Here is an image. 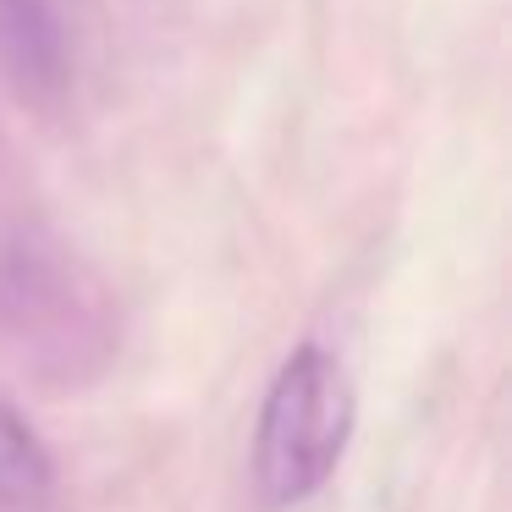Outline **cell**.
I'll use <instances>...</instances> for the list:
<instances>
[{
  "label": "cell",
  "instance_id": "2",
  "mask_svg": "<svg viewBox=\"0 0 512 512\" xmlns=\"http://www.w3.org/2000/svg\"><path fill=\"white\" fill-rule=\"evenodd\" d=\"M0 72L28 100H56L67 89L72 50L56 0H0Z\"/></svg>",
  "mask_w": 512,
  "mask_h": 512
},
{
  "label": "cell",
  "instance_id": "3",
  "mask_svg": "<svg viewBox=\"0 0 512 512\" xmlns=\"http://www.w3.org/2000/svg\"><path fill=\"white\" fill-rule=\"evenodd\" d=\"M50 452L45 441L34 435V424L12 408V402H0V507H39L50 496Z\"/></svg>",
  "mask_w": 512,
  "mask_h": 512
},
{
  "label": "cell",
  "instance_id": "1",
  "mask_svg": "<svg viewBox=\"0 0 512 512\" xmlns=\"http://www.w3.org/2000/svg\"><path fill=\"white\" fill-rule=\"evenodd\" d=\"M353 435V391L325 347H298L270 380L254 435V479L270 507H298L331 479Z\"/></svg>",
  "mask_w": 512,
  "mask_h": 512
}]
</instances>
